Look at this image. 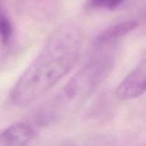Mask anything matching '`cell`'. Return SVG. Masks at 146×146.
<instances>
[{
  "label": "cell",
  "instance_id": "cell-1",
  "mask_svg": "<svg viewBox=\"0 0 146 146\" xmlns=\"http://www.w3.org/2000/svg\"><path fill=\"white\" fill-rule=\"evenodd\" d=\"M82 40L80 29L75 24L68 23L56 29L12 87L11 102L17 106H26L52 89L74 67Z\"/></svg>",
  "mask_w": 146,
  "mask_h": 146
},
{
  "label": "cell",
  "instance_id": "cell-2",
  "mask_svg": "<svg viewBox=\"0 0 146 146\" xmlns=\"http://www.w3.org/2000/svg\"><path fill=\"white\" fill-rule=\"evenodd\" d=\"M111 66L110 58H101L79 70L55 97V112H69L79 107L108 76Z\"/></svg>",
  "mask_w": 146,
  "mask_h": 146
},
{
  "label": "cell",
  "instance_id": "cell-3",
  "mask_svg": "<svg viewBox=\"0 0 146 146\" xmlns=\"http://www.w3.org/2000/svg\"><path fill=\"white\" fill-rule=\"evenodd\" d=\"M146 92V72L137 69L128 74L116 89L119 100H130Z\"/></svg>",
  "mask_w": 146,
  "mask_h": 146
},
{
  "label": "cell",
  "instance_id": "cell-4",
  "mask_svg": "<svg viewBox=\"0 0 146 146\" xmlns=\"http://www.w3.org/2000/svg\"><path fill=\"white\" fill-rule=\"evenodd\" d=\"M33 128L23 122L15 123L0 133V146H26L34 137Z\"/></svg>",
  "mask_w": 146,
  "mask_h": 146
},
{
  "label": "cell",
  "instance_id": "cell-5",
  "mask_svg": "<svg viewBox=\"0 0 146 146\" xmlns=\"http://www.w3.org/2000/svg\"><path fill=\"white\" fill-rule=\"evenodd\" d=\"M137 23L136 21H126V22L113 25L107 29L102 34H100L96 39V43L97 45L108 43L113 40H116L130 33L131 30H133L137 27Z\"/></svg>",
  "mask_w": 146,
  "mask_h": 146
},
{
  "label": "cell",
  "instance_id": "cell-6",
  "mask_svg": "<svg viewBox=\"0 0 146 146\" xmlns=\"http://www.w3.org/2000/svg\"><path fill=\"white\" fill-rule=\"evenodd\" d=\"M13 29L4 7L3 0H0V40L4 45H8L11 40Z\"/></svg>",
  "mask_w": 146,
  "mask_h": 146
},
{
  "label": "cell",
  "instance_id": "cell-7",
  "mask_svg": "<svg viewBox=\"0 0 146 146\" xmlns=\"http://www.w3.org/2000/svg\"><path fill=\"white\" fill-rule=\"evenodd\" d=\"M125 0H89V6L91 8L113 10L121 5Z\"/></svg>",
  "mask_w": 146,
  "mask_h": 146
}]
</instances>
